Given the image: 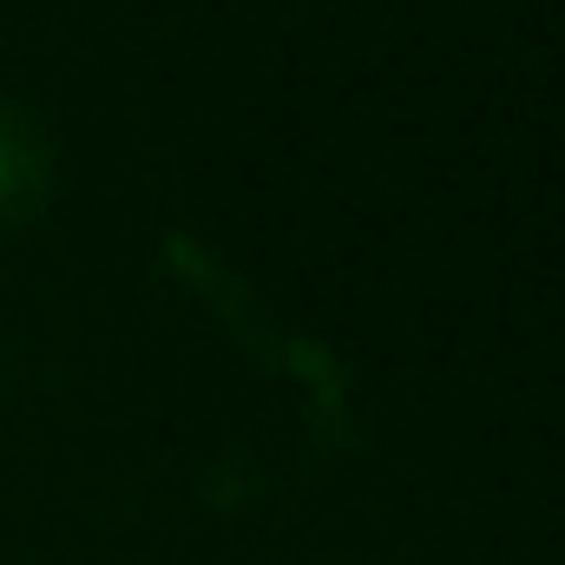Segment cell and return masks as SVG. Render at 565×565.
<instances>
[{
	"label": "cell",
	"instance_id": "1",
	"mask_svg": "<svg viewBox=\"0 0 565 565\" xmlns=\"http://www.w3.org/2000/svg\"><path fill=\"white\" fill-rule=\"evenodd\" d=\"M46 191H53V145L26 106L0 99V224L40 217Z\"/></svg>",
	"mask_w": 565,
	"mask_h": 565
}]
</instances>
